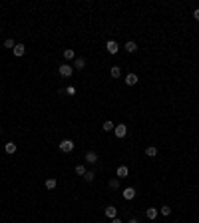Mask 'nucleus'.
<instances>
[{
  "mask_svg": "<svg viewBox=\"0 0 199 223\" xmlns=\"http://www.w3.org/2000/svg\"><path fill=\"white\" fill-rule=\"evenodd\" d=\"M114 128H116L114 122H110V119H107V122H104V126H102V129H104V132H112Z\"/></svg>",
  "mask_w": 199,
  "mask_h": 223,
  "instance_id": "obj_19",
  "label": "nucleus"
},
{
  "mask_svg": "<svg viewBox=\"0 0 199 223\" xmlns=\"http://www.w3.org/2000/svg\"><path fill=\"white\" fill-rule=\"evenodd\" d=\"M136 197V189L133 187H126L123 189V199H133Z\"/></svg>",
  "mask_w": 199,
  "mask_h": 223,
  "instance_id": "obj_8",
  "label": "nucleus"
},
{
  "mask_svg": "<svg viewBox=\"0 0 199 223\" xmlns=\"http://www.w3.org/2000/svg\"><path fill=\"white\" fill-rule=\"evenodd\" d=\"M157 215H159V211L155 209V207H147V211H146V217H147V219H152V221H153Z\"/></svg>",
  "mask_w": 199,
  "mask_h": 223,
  "instance_id": "obj_9",
  "label": "nucleus"
},
{
  "mask_svg": "<svg viewBox=\"0 0 199 223\" xmlns=\"http://www.w3.org/2000/svg\"><path fill=\"white\" fill-rule=\"evenodd\" d=\"M72 150H74V141H72V139H62V141H60V151H64V154H70Z\"/></svg>",
  "mask_w": 199,
  "mask_h": 223,
  "instance_id": "obj_1",
  "label": "nucleus"
},
{
  "mask_svg": "<svg viewBox=\"0 0 199 223\" xmlns=\"http://www.w3.org/2000/svg\"><path fill=\"white\" fill-rule=\"evenodd\" d=\"M14 46H16V42L12 40V38H6V40H4V48H12L14 50Z\"/></svg>",
  "mask_w": 199,
  "mask_h": 223,
  "instance_id": "obj_21",
  "label": "nucleus"
},
{
  "mask_svg": "<svg viewBox=\"0 0 199 223\" xmlns=\"http://www.w3.org/2000/svg\"><path fill=\"white\" fill-rule=\"evenodd\" d=\"M94 177H96V171H94V170H88V171L84 173V179H86V181H94Z\"/></svg>",
  "mask_w": 199,
  "mask_h": 223,
  "instance_id": "obj_18",
  "label": "nucleus"
},
{
  "mask_svg": "<svg viewBox=\"0 0 199 223\" xmlns=\"http://www.w3.org/2000/svg\"><path fill=\"white\" fill-rule=\"evenodd\" d=\"M56 185H58V181H56L54 177L46 179V189H50V191H52V189H56Z\"/></svg>",
  "mask_w": 199,
  "mask_h": 223,
  "instance_id": "obj_17",
  "label": "nucleus"
},
{
  "mask_svg": "<svg viewBox=\"0 0 199 223\" xmlns=\"http://www.w3.org/2000/svg\"><path fill=\"white\" fill-rule=\"evenodd\" d=\"M193 18H195L197 22H199V8H195V10H193Z\"/></svg>",
  "mask_w": 199,
  "mask_h": 223,
  "instance_id": "obj_25",
  "label": "nucleus"
},
{
  "mask_svg": "<svg viewBox=\"0 0 199 223\" xmlns=\"http://www.w3.org/2000/svg\"><path fill=\"white\" fill-rule=\"evenodd\" d=\"M112 223H122L120 219H117V217H116V219H112Z\"/></svg>",
  "mask_w": 199,
  "mask_h": 223,
  "instance_id": "obj_26",
  "label": "nucleus"
},
{
  "mask_svg": "<svg viewBox=\"0 0 199 223\" xmlns=\"http://www.w3.org/2000/svg\"><path fill=\"white\" fill-rule=\"evenodd\" d=\"M86 171H88V170H86L84 165H76V173H78V175H84Z\"/></svg>",
  "mask_w": 199,
  "mask_h": 223,
  "instance_id": "obj_24",
  "label": "nucleus"
},
{
  "mask_svg": "<svg viewBox=\"0 0 199 223\" xmlns=\"http://www.w3.org/2000/svg\"><path fill=\"white\" fill-rule=\"evenodd\" d=\"M4 151H6V154H10V155H12L14 151H16V144H14V141H8V144L4 145Z\"/></svg>",
  "mask_w": 199,
  "mask_h": 223,
  "instance_id": "obj_12",
  "label": "nucleus"
},
{
  "mask_svg": "<svg viewBox=\"0 0 199 223\" xmlns=\"http://www.w3.org/2000/svg\"><path fill=\"white\" fill-rule=\"evenodd\" d=\"M84 66H86L84 58H76V60H74V68H76V70H84Z\"/></svg>",
  "mask_w": 199,
  "mask_h": 223,
  "instance_id": "obj_13",
  "label": "nucleus"
},
{
  "mask_svg": "<svg viewBox=\"0 0 199 223\" xmlns=\"http://www.w3.org/2000/svg\"><path fill=\"white\" fill-rule=\"evenodd\" d=\"M12 52H14V56H16V58H20V56H24V52H26V46H24V44H16Z\"/></svg>",
  "mask_w": 199,
  "mask_h": 223,
  "instance_id": "obj_7",
  "label": "nucleus"
},
{
  "mask_svg": "<svg viewBox=\"0 0 199 223\" xmlns=\"http://www.w3.org/2000/svg\"><path fill=\"white\" fill-rule=\"evenodd\" d=\"M64 58H66L68 62L70 60H76V52H74L72 48H66V50H64Z\"/></svg>",
  "mask_w": 199,
  "mask_h": 223,
  "instance_id": "obj_10",
  "label": "nucleus"
},
{
  "mask_svg": "<svg viewBox=\"0 0 199 223\" xmlns=\"http://www.w3.org/2000/svg\"><path fill=\"white\" fill-rule=\"evenodd\" d=\"M0 134H2V128H0Z\"/></svg>",
  "mask_w": 199,
  "mask_h": 223,
  "instance_id": "obj_28",
  "label": "nucleus"
},
{
  "mask_svg": "<svg viewBox=\"0 0 199 223\" xmlns=\"http://www.w3.org/2000/svg\"><path fill=\"white\" fill-rule=\"evenodd\" d=\"M58 72H60V76H62V78H70V76L74 74V68L70 66V64H62Z\"/></svg>",
  "mask_w": 199,
  "mask_h": 223,
  "instance_id": "obj_2",
  "label": "nucleus"
},
{
  "mask_svg": "<svg viewBox=\"0 0 199 223\" xmlns=\"http://www.w3.org/2000/svg\"><path fill=\"white\" fill-rule=\"evenodd\" d=\"M107 185H110L112 189H117V187H120V179H110V181H107Z\"/></svg>",
  "mask_w": 199,
  "mask_h": 223,
  "instance_id": "obj_20",
  "label": "nucleus"
},
{
  "mask_svg": "<svg viewBox=\"0 0 199 223\" xmlns=\"http://www.w3.org/2000/svg\"><path fill=\"white\" fill-rule=\"evenodd\" d=\"M159 213L163 215V217H167V215H171V207H167V205H163V207L159 209Z\"/></svg>",
  "mask_w": 199,
  "mask_h": 223,
  "instance_id": "obj_23",
  "label": "nucleus"
},
{
  "mask_svg": "<svg viewBox=\"0 0 199 223\" xmlns=\"http://www.w3.org/2000/svg\"><path fill=\"white\" fill-rule=\"evenodd\" d=\"M127 173H130V170H127L126 165H120V167H117V177H127Z\"/></svg>",
  "mask_w": 199,
  "mask_h": 223,
  "instance_id": "obj_16",
  "label": "nucleus"
},
{
  "mask_svg": "<svg viewBox=\"0 0 199 223\" xmlns=\"http://www.w3.org/2000/svg\"><path fill=\"white\" fill-rule=\"evenodd\" d=\"M106 217L116 219V217H117V207H114V205H107V207H106Z\"/></svg>",
  "mask_w": 199,
  "mask_h": 223,
  "instance_id": "obj_5",
  "label": "nucleus"
},
{
  "mask_svg": "<svg viewBox=\"0 0 199 223\" xmlns=\"http://www.w3.org/2000/svg\"><path fill=\"white\" fill-rule=\"evenodd\" d=\"M98 154H96V151H88V154H86V161H88V164H98Z\"/></svg>",
  "mask_w": 199,
  "mask_h": 223,
  "instance_id": "obj_6",
  "label": "nucleus"
},
{
  "mask_svg": "<svg viewBox=\"0 0 199 223\" xmlns=\"http://www.w3.org/2000/svg\"><path fill=\"white\" fill-rule=\"evenodd\" d=\"M114 132H116V138H126L127 126H126V124H117V126L114 128Z\"/></svg>",
  "mask_w": 199,
  "mask_h": 223,
  "instance_id": "obj_3",
  "label": "nucleus"
},
{
  "mask_svg": "<svg viewBox=\"0 0 199 223\" xmlns=\"http://www.w3.org/2000/svg\"><path fill=\"white\" fill-rule=\"evenodd\" d=\"M126 84H127V86H136V84H137V76H136V74H127V76H126Z\"/></svg>",
  "mask_w": 199,
  "mask_h": 223,
  "instance_id": "obj_11",
  "label": "nucleus"
},
{
  "mask_svg": "<svg viewBox=\"0 0 199 223\" xmlns=\"http://www.w3.org/2000/svg\"><path fill=\"white\" fill-rule=\"evenodd\" d=\"M126 50L130 52V54H133V52L137 50V44H136V42H133V40H130V42H126Z\"/></svg>",
  "mask_w": 199,
  "mask_h": 223,
  "instance_id": "obj_14",
  "label": "nucleus"
},
{
  "mask_svg": "<svg viewBox=\"0 0 199 223\" xmlns=\"http://www.w3.org/2000/svg\"><path fill=\"white\" fill-rule=\"evenodd\" d=\"M110 74H112V76H114V78H120V76H122V70H120V68H117V66H114V68H112V70H110Z\"/></svg>",
  "mask_w": 199,
  "mask_h": 223,
  "instance_id": "obj_22",
  "label": "nucleus"
},
{
  "mask_svg": "<svg viewBox=\"0 0 199 223\" xmlns=\"http://www.w3.org/2000/svg\"><path fill=\"white\" fill-rule=\"evenodd\" d=\"M146 155H147V157H155V155H157V148H155V145H149V148H146Z\"/></svg>",
  "mask_w": 199,
  "mask_h": 223,
  "instance_id": "obj_15",
  "label": "nucleus"
},
{
  "mask_svg": "<svg viewBox=\"0 0 199 223\" xmlns=\"http://www.w3.org/2000/svg\"><path fill=\"white\" fill-rule=\"evenodd\" d=\"M106 48H107V52H110V54H117V52H120V46H117L116 40H110L106 44Z\"/></svg>",
  "mask_w": 199,
  "mask_h": 223,
  "instance_id": "obj_4",
  "label": "nucleus"
},
{
  "mask_svg": "<svg viewBox=\"0 0 199 223\" xmlns=\"http://www.w3.org/2000/svg\"><path fill=\"white\" fill-rule=\"evenodd\" d=\"M127 223H139L137 219H130V221H127Z\"/></svg>",
  "mask_w": 199,
  "mask_h": 223,
  "instance_id": "obj_27",
  "label": "nucleus"
}]
</instances>
